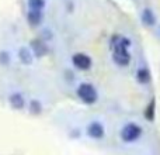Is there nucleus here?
Returning a JSON list of instances; mask_svg holds the SVG:
<instances>
[{
    "instance_id": "nucleus-1",
    "label": "nucleus",
    "mask_w": 160,
    "mask_h": 155,
    "mask_svg": "<svg viewBox=\"0 0 160 155\" xmlns=\"http://www.w3.org/2000/svg\"><path fill=\"white\" fill-rule=\"evenodd\" d=\"M78 96L79 99L82 100L86 104H94L98 99V93L94 89L93 85L90 83H82V85L78 88Z\"/></svg>"
},
{
    "instance_id": "nucleus-2",
    "label": "nucleus",
    "mask_w": 160,
    "mask_h": 155,
    "mask_svg": "<svg viewBox=\"0 0 160 155\" xmlns=\"http://www.w3.org/2000/svg\"><path fill=\"white\" fill-rule=\"evenodd\" d=\"M121 140L125 142H133L136 140L141 138L142 136V127L135 123H129V124H125L124 127L121 128Z\"/></svg>"
},
{
    "instance_id": "nucleus-3",
    "label": "nucleus",
    "mask_w": 160,
    "mask_h": 155,
    "mask_svg": "<svg viewBox=\"0 0 160 155\" xmlns=\"http://www.w3.org/2000/svg\"><path fill=\"white\" fill-rule=\"evenodd\" d=\"M72 64L73 67H76L80 71H88L91 68V65H93V61H91V58L87 54L78 52L72 56Z\"/></svg>"
},
{
    "instance_id": "nucleus-4",
    "label": "nucleus",
    "mask_w": 160,
    "mask_h": 155,
    "mask_svg": "<svg viewBox=\"0 0 160 155\" xmlns=\"http://www.w3.org/2000/svg\"><path fill=\"white\" fill-rule=\"evenodd\" d=\"M30 47H31V50H32L34 55H35L37 58H42V56H45L48 54V45L42 38L31 40Z\"/></svg>"
},
{
    "instance_id": "nucleus-5",
    "label": "nucleus",
    "mask_w": 160,
    "mask_h": 155,
    "mask_svg": "<svg viewBox=\"0 0 160 155\" xmlns=\"http://www.w3.org/2000/svg\"><path fill=\"white\" fill-rule=\"evenodd\" d=\"M131 40L127 37H121V35H112L111 37V42L110 47L112 51H118V50H129L131 47Z\"/></svg>"
},
{
    "instance_id": "nucleus-6",
    "label": "nucleus",
    "mask_w": 160,
    "mask_h": 155,
    "mask_svg": "<svg viewBox=\"0 0 160 155\" xmlns=\"http://www.w3.org/2000/svg\"><path fill=\"white\" fill-rule=\"evenodd\" d=\"M112 59L119 67H128L131 62V54L128 50H118L112 51Z\"/></svg>"
},
{
    "instance_id": "nucleus-7",
    "label": "nucleus",
    "mask_w": 160,
    "mask_h": 155,
    "mask_svg": "<svg viewBox=\"0 0 160 155\" xmlns=\"http://www.w3.org/2000/svg\"><path fill=\"white\" fill-rule=\"evenodd\" d=\"M87 134L88 137L94 140H100L105 136V130H104V126L98 121H93L87 126Z\"/></svg>"
},
{
    "instance_id": "nucleus-8",
    "label": "nucleus",
    "mask_w": 160,
    "mask_h": 155,
    "mask_svg": "<svg viewBox=\"0 0 160 155\" xmlns=\"http://www.w3.org/2000/svg\"><path fill=\"white\" fill-rule=\"evenodd\" d=\"M27 21L31 27H38L44 21V14L42 10H30L27 14Z\"/></svg>"
},
{
    "instance_id": "nucleus-9",
    "label": "nucleus",
    "mask_w": 160,
    "mask_h": 155,
    "mask_svg": "<svg viewBox=\"0 0 160 155\" xmlns=\"http://www.w3.org/2000/svg\"><path fill=\"white\" fill-rule=\"evenodd\" d=\"M8 103H10V106L13 109H16V110H22L24 106H25V100H24V97H22L21 93L10 94V97H8Z\"/></svg>"
},
{
    "instance_id": "nucleus-10",
    "label": "nucleus",
    "mask_w": 160,
    "mask_h": 155,
    "mask_svg": "<svg viewBox=\"0 0 160 155\" xmlns=\"http://www.w3.org/2000/svg\"><path fill=\"white\" fill-rule=\"evenodd\" d=\"M18 58L24 65H31L34 61V55L27 47H21L18 50Z\"/></svg>"
},
{
    "instance_id": "nucleus-11",
    "label": "nucleus",
    "mask_w": 160,
    "mask_h": 155,
    "mask_svg": "<svg viewBox=\"0 0 160 155\" xmlns=\"http://www.w3.org/2000/svg\"><path fill=\"white\" fill-rule=\"evenodd\" d=\"M141 19H142V23H143L145 25H148V27H152V25L156 24V16L150 8H145V10L142 11Z\"/></svg>"
},
{
    "instance_id": "nucleus-12",
    "label": "nucleus",
    "mask_w": 160,
    "mask_h": 155,
    "mask_svg": "<svg viewBox=\"0 0 160 155\" xmlns=\"http://www.w3.org/2000/svg\"><path fill=\"white\" fill-rule=\"evenodd\" d=\"M136 80L142 85H146V83L150 82V72L148 71V68H141L136 72Z\"/></svg>"
},
{
    "instance_id": "nucleus-13",
    "label": "nucleus",
    "mask_w": 160,
    "mask_h": 155,
    "mask_svg": "<svg viewBox=\"0 0 160 155\" xmlns=\"http://www.w3.org/2000/svg\"><path fill=\"white\" fill-rule=\"evenodd\" d=\"M155 116H156V100L152 99L149 104L146 106V109H145V117H146L149 121H153Z\"/></svg>"
},
{
    "instance_id": "nucleus-14",
    "label": "nucleus",
    "mask_w": 160,
    "mask_h": 155,
    "mask_svg": "<svg viewBox=\"0 0 160 155\" xmlns=\"http://www.w3.org/2000/svg\"><path fill=\"white\" fill-rule=\"evenodd\" d=\"M30 10H42L45 7V0H28Z\"/></svg>"
},
{
    "instance_id": "nucleus-15",
    "label": "nucleus",
    "mask_w": 160,
    "mask_h": 155,
    "mask_svg": "<svg viewBox=\"0 0 160 155\" xmlns=\"http://www.w3.org/2000/svg\"><path fill=\"white\" fill-rule=\"evenodd\" d=\"M30 111L31 114H39L42 111V106L41 103H39V100H31L30 102Z\"/></svg>"
},
{
    "instance_id": "nucleus-16",
    "label": "nucleus",
    "mask_w": 160,
    "mask_h": 155,
    "mask_svg": "<svg viewBox=\"0 0 160 155\" xmlns=\"http://www.w3.org/2000/svg\"><path fill=\"white\" fill-rule=\"evenodd\" d=\"M8 62H10V55H8V52L7 51H0V65L7 67Z\"/></svg>"
}]
</instances>
